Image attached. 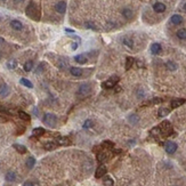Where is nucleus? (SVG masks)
Masks as SVG:
<instances>
[{"instance_id": "nucleus-27", "label": "nucleus", "mask_w": 186, "mask_h": 186, "mask_svg": "<svg viewBox=\"0 0 186 186\" xmlns=\"http://www.w3.org/2000/svg\"><path fill=\"white\" fill-rule=\"evenodd\" d=\"M13 147L18 152V153H21V154H24V153H26L28 152V150L26 147L24 146V145H21V144H14L13 145Z\"/></svg>"}, {"instance_id": "nucleus-3", "label": "nucleus", "mask_w": 186, "mask_h": 186, "mask_svg": "<svg viewBox=\"0 0 186 186\" xmlns=\"http://www.w3.org/2000/svg\"><path fill=\"white\" fill-rule=\"evenodd\" d=\"M42 121L46 126L50 127V128H54L57 125V117L53 113H45L44 117H42Z\"/></svg>"}, {"instance_id": "nucleus-18", "label": "nucleus", "mask_w": 186, "mask_h": 186, "mask_svg": "<svg viewBox=\"0 0 186 186\" xmlns=\"http://www.w3.org/2000/svg\"><path fill=\"white\" fill-rule=\"evenodd\" d=\"M170 22L174 24V25H178V24H182L183 23V17L178 14H175L170 17Z\"/></svg>"}, {"instance_id": "nucleus-32", "label": "nucleus", "mask_w": 186, "mask_h": 186, "mask_svg": "<svg viewBox=\"0 0 186 186\" xmlns=\"http://www.w3.org/2000/svg\"><path fill=\"white\" fill-rule=\"evenodd\" d=\"M176 36L178 39L180 40H186V29H180V30L177 31V33H176Z\"/></svg>"}, {"instance_id": "nucleus-12", "label": "nucleus", "mask_w": 186, "mask_h": 186, "mask_svg": "<svg viewBox=\"0 0 186 186\" xmlns=\"http://www.w3.org/2000/svg\"><path fill=\"white\" fill-rule=\"evenodd\" d=\"M185 102H186L185 98H176V99L171 101L170 106L172 107V109H177V107L182 106L183 104H185Z\"/></svg>"}, {"instance_id": "nucleus-42", "label": "nucleus", "mask_w": 186, "mask_h": 186, "mask_svg": "<svg viewBox=\"0 0 186 186\" xmlns=\"http://www.w3.org/2000/svg\"><path fill=\"white\" fill-rule=\"evenodd\" d=\"M23 186H37L34 183H32V182H25L24 184H23Z\"/></svg>"}, {"instance_id": "nucleus-30", "label": "nucleus", "mask_w": 186, "mask_h": 186, "mask_svg": "<svg viewBox=\"0 0 186 186\" xmlns=\"http://www.w3.org/2000/svg\"><path fill=\"white\" fill-rule=\"evenodd\" d=\"M128 121H129L131 125H137V123H138V121H139V118H138V115H137V114H131V115H129Z\"/></svg>"}, {"instance_id": "nucleus-22", "label": "nucleus", "mask_w": 186, "mask_h": 186, "mask_svg": "<svg viewBox=\"0 0 186 186\" xmlns=\"http://www.w3.org/2000/svg\"><path fill=\"white\" fill-rule=\"evenodd\" d=\"M169 113H170V110H169V109H167V107H160L159 111H158V117H159V118H164V117H167Z\"/></svg>"}, {"instance_id": "nucleus-40", "label": "nucleus", "mask_w": 186, "mask_h": 186, "mask_svg": "<svg viewBox=\"0 0 186 186\" xmlns=\"http://www.w3.org/2000/svg\"><path fill=\"white\" fill-rule=\"evenodd\" d=\"M151 134L152 135H161V131H160V128L159 127H155V128H153L152 130H151Z\"/></svg>"}, {"instance_id": "nucleus-39", "label": "nucleus", "mask_w": 186, "mask_h": 186, "mask_svg": "<svg viewBox=\"0 0 186 186\" xmlns=\"http://www.w3.org/2000/svg\"><path fill=\"white\" fill-rule=\"evenodd\" d=\"M163 102V99L162 98H159V97H155V98H153V99H151L150 102H147L146 104H159V103H162Z\"/></svg>"}, {"instance_id": "nucleus-43", "label": "nucleus", "mask_w": 186, "mask_h": 186, "mask_svg": "<svg viewBox=\"0 0 186 186\" xmlns=\"http://www.w3.org/2000/svg\"><path fill=\"white\" fill-rule=\"evenodd\" d=\"M78 45H79V42H73V44H72V49L75 50V49L78 48Z\"/></svg>"}, {"instance_id": "nucleus-10", "label": "nucleus", "mask_w": 186, "mask_h": 186, "mask_svg": "<svg viewBox=\"0 0 186 186\" xmlns=\"http://www.w3.org/2000/svg\"><path fill=\"white\" fill-rule=\"evenodd\" d=\"M55 9H56V12H57L58 14H64V13L66 12V2H65V1H60V2H57L56 6H55Z\"/></svg>"}, {"instance_id": "nucleus-49", "label": "nucleus", "mask_w": 186, "mask_h": 186, "mask_svg": "<svg viewBox=\"0 0 186 186\" xmlns=\"http://www.w3.org/2000/svg\"><path fill=\"white\" fill-rule=\"evenodd\" d=\"M2 1H5V0H2Z\"/></svg>"}, {"instance_id": "nucleus-6", "label": "nucleus", "mask_w": 186, "mask_h": 186, "mask_svg": "<svg viewBox=\"0 0 186 186\" xmlns=\"http://www.w3.org/2000/svg\"><path fill=\"white\" fill-rule=\"evenodd\" d=\"M177 149H178V146H177V144L175 142L169 141L164 144V150H166V152L168 154H174L177 151Z\"/></svg>"}, {"instance_id": "nucleus-16", "label": "nucleus", "mask_w": 186, "mask_h": 186, "mask_svg": "<svg viewBox=\"0 0 186 186\" xmlns=\"http://www.w3.org/2000/svg\"><path fill=\"white\" fill-rule=\"evenodd\" d=\"M70 73L73 75V77H81L83 73V70L81 67H77V66H71L70 67Z\"/></svg>"}, {"instance_id": "nucleus-11", "label": "nucleus", "mask_w": 186, "mask_h": 186, "mask_svg": "<svg viewBox=\"0 0 186 186\" xmlns=\"http://www.w3.org/2000/svg\"><path fill=\"white\" fill-rule=\"evenodd\" d=\"M10 93V88L8 87V85L2 83L0 85V97H7Z\"/></svg>"}, {"instance_id": "nucleus-21", "label": "nucleus", "mask_w": 186, "mask_h": 186, "mask_svg": "<svg viewBox=\"0 0 186 186\" xmlns=\"http://www.w3.org/2000/svg\"><path fill=\"white\" fill-rule=\"evenodd\" d=\"M166 67H167V70L174 72V71H176V70L178 69V65H177L174 61H167V62H166Z\"/></svg>"}, {"instance_id": "nucleus-20", "label": "nucleus", "mask_w": 186, "mask_h": 186, "mask_svg": "<svg viewBox=\"0 0 186 186\" xmlns=\"http://www.w3.org/2000/svg\"><path fill=\"white\" fill-rule=\"evenodd\" d=\"M122 15L126 20H131L134 17V12L130 8H125V9H122Z\"/></svg>"}, {"instance_id": "nucleus-28", "label": "nucleus", "mask_w": 186, "mask_h": 186, "mask_svg": "<svg viewBox=\"0 0 186 186\" xmlns=\"http://www.w3.org/2000/svg\"><path fill=\"white\" fill-rule=\"evenodd\" d=\"M20 83L23 85L24 87H26V88H33V83L29 80V79H25V78H22L21 80H20Z\"/></svg>"}, {"instance_id": "nucleus-15", "label": "nucleus", "mask_w": 186, "mask_h": 186, "mask_svg": "<svg viewBox=\"0 0 186 186\" xmlns=\"http://www.w3.org/2000/svg\"><path fill=\"white\" fill-rule=\"evenodd\" d=\"M10 26H12V29L15 31H21L23 30V24L21 21H18V20H13L12 22H10Z\"/></svg>"}, {"instance_id": "nucleus-36", "label": "nucleus", "mask_w": 186, "mask_h": 186, "mask_svg": "<svg viewBox=\"0 0 186 186\" xmlns=\"http://www.w3.org/2000/svg\"><path fill=\"white\" fill-rule=\"evenodd\" d=\"M94 127V121L90 119H87L85 122H83V128L85 129H90V128H93Z\"/></svg>"}, {"instance_id": "nucleus-25", "label": "nucleus", "mask_w": 186, "mask_h": 186, "mask_svg": "<svg viewBox=\"0 0 186 186\" xmlns=\"http://www.w3.org/2000/svg\"><path fill=\"white\" fill-rule=\"evenodd\" d=\"M34 164H36V159H34L33 156H29V158L26 159V161H25L26 168H28V169H32V168L34 167Z\"/></svg>"}, {"instance_id": "nucleus-26", "label": "nucleus", "mask_w": 186, "mask_h": 186, "mask_svg": "<svg viewBox=\"0 0 186 186\" xmlns=\"http://www.w3.org/2000/svg\"><path fill=\"white\" fill-rule=\"evenodd\" d=\"M122 42H123V45L126 46V47H128V48H134V40L131 39V38H123V40H122Z\"/></svg>"}, {"instance_id": "nucleus-35", "label": "nucleus", "mask_w": 186, "mask_h": 186, "mask_svg": "<svg viewBox=\"0 0 186 186\" xmlns=\"http://www.w3.org/2000/svg\"><path fill=\"white\" fill-rule=\"evenodd\" d=\"M7 67L9 69V70H15L16 66H17V62H16L15 60H10L7 62Z\"/></svg>"}, {"instance_id": "nucleus-23", "label": "nucleus", "mask_w": 186, "mask_h": 186, "mask_svg": "<svg viewBox=\"0 0 186 186\" xmlns=\"http://www.w3.org/2000/svg\"><path fill=\"white\" fill-rule=\"evenodd\" d=\"M56 146H57V143H55V142H46L45 144H44V149H45L46 151L55 150Z\"/></svg>"}, {"instance_id": "nucleus-38", "label": "nucleus", "mask_w": 186, "mask_h": 186, "mask_svg": "<svg viewBox=\"0 0 186 186\" xmlns=\"http://www.w3.org/2000/svg\"><path fill=\"white\" fill-rule=\"evenodd\" d=\"M103 184H104L105 186H113L114 182H113V179H112L111 177L106 176V177L104 178V180H103Z\"/></svg>"}, {"instance_id": "nucleus-47", "label": "nucleus", "mask_w": 186, "mask_h": 186, "mask_svg": "<svg viewBox=\"0 0 186 186\" xmlns=\"http://www.w3.org/2000/svg\"><path fill=\"white\" fill-rule=\"evenodd\" d=\"M0 58H1V54H0Z\"/></svg>"}, {"instance_id": "nucleus-8", "label": "nucleus", "mask_w": 186, "mask_h": 186, "mask_svg": "<svg viewBox=\"0 0 186 186\" xmlns=\"http://www.w3.org/2000/svg\"><path fill=\"white\" fill-rule=\"evenodd\" d=\"M106 167H105L104 164H101L99 167H97L96 171H95V177L96 178H102V177H104L105 175H106Z\"/></svg>"}, {"instance_id": "nucleus-9", "label": "nucleus", "mask_w": 186, "mask_h": 186, "mask_svg": "<svg viewBox=\"0 0 186 186\" xmlns=\"http://www.w3.org/2000/svg\"><path fill=\"white\" fill-rule=\"evenodd\" d=\"M166 5H164L163 2H155L154 5H153V10L155 12V13H158V14H161V13H163V12H166Z\"/></svg>"}, {"instance_id": "nucleus-34", "label": "nucleus", "mask_w": 186, "mask_h": 186, "mask_svg": "<svg viewBox=\"0 0 186 186\" xmlns=\"http://www.w3.org/2000/svg\"><path fill=\"white\" fill-rule=\"evenodd\" d=\"M32 69H33V61H26L24 63V70L26 72H30Z\"/></svg>"}, {"instance_id": "nucleus-4", "label": "nucleus", "mask_w": 186, "mask_h": 186, "mask_svg": "<svg viewBox=\"0 0 186 186\" xmlns=\"http://www.w3.org/2000/svg\"><path fill=\"white\" fill-rule=\"evenodd\" d=\"M160 128V131H161V135H164V136H169V135L172 134V127H171V123L169 121L164 120L161 122V125L159 126Z\"/></svg>"}, {"instance_id": "nucleus-50", "label": "nucleus", "mask_w": 186, "mask_h": 186, "mask_svg": "<svg viewBox=\"0 0 186 186\" xmlns=\"http://www.w3.org/2000/svg\"><path fill=\"white\" fill-rule=\"evenodd\" d=\"M0 21H1V20H0Z\"/></svg>"}, {"instance_id": "nucleus-13", "label": "nucleus", "mask_w": 186, "mask_h": 186, "mask_svg": "<svg viewBox=\"0 0 186 186\" xmlns=\"http://www.w3.org/2000/svg\"><path fill=\"white\" fill-rule=\"evenodd\" d=\"M151 53L153 54V55H159L160 53L162 52V47L160 44H158V42H154V44H152L151 45Z\"/></svg>"}, {"instance_id": "nucleus-5", "label": "nucleus", "mask_w": 186, "mask_h": 186, "mask_svg": "<svg viewBox=\"0 0 186 186\" xmlns=\"http://www.w3.org/2000/svg\"><path fill=\"white\" fill-rule=\"evenodd\" d=\"M120 78L118 75H113L111 77L109 80H106L102 83V87L104 88V89H110V88H113V87H115V85L119 82Z\"/></svg>"}, {"instance_id": "nucleus-19", "label": "nucleus", "mask_w": 186, "mask_h": 186, "mask_svg": "<svg viewBox=\"0 0 186 186\" xmlns=\"http://www.w3.org/2000/svg\"><path fill=\"white\" fill-rule=\"evenodd\" d=\"M16 178H17V175H16L15 171H8L7 174H6V176H5V179L9 182V183H12V182H15Z\"/></svg>"}, {"instance_id": "nucleus-46", "label": "nucleus", "mask_w": 186, "mask_h": 186, "mask_svg": "<svg viewBox=\"0 0 186 186\" xmlns=\"http://www.w3.org/2000/svg\"><path fill=\"white\" fill-rule=\"evenodd\" d=\"M184 10H185V12H186V4H185V5H184Z\"/></svg>"}, {"instance_id": "nucleus-7", "label": "nucleus", "mask_w": 186, "mask_h": 186, "mask_svg": "<svg viewBox=\"0 0 186 186\" xmlns=\"http://www.w3.org/2000/svg\"><path fill=\"white\" fill-rule=\"evenodd\" d=\"M110 158H111V153H110L109 151H101V152L97 153V161L101 162V163L105 162V161L109 160Z\"/></svg>"}, {"instance_id": "nucleus-45", "label": "nucleus", "mask_w": 186, "mask_h": 186, "mask_svg": "<svg viewBox=\"0 0 186 186\" xmlns=\"http://www.w3.org/2000/svg\"><path fill=\"white\" fill-rule=\"evenodd\" d=\"M65 31H66V32H71V33H73V32H74V31L71 30V29H65Z\"/></svg>"}, {"instance_id": "nucleus-33", "label": "nucleus", "mask_w": 186, "mask_h": 186, "mask_svg": "<svg viewBox=\"0 0 186 186\" xmlns=\"http://www.w3.org/2000/svg\"><path fill=\"white\" fill-rule=\"evenodd\" d=\"M101 146H102V149H113L114 147V143L111 141H104Z\"/></svg>"}, {"instance_id": "nucleus-24", "label": "nucleus", "mask_w": 186, "mask_h": 186, "mask_svg": "<svg viewBox=\"0 0 186 186\" xmlns=\"http://www.w3.org/2000/svg\"><path fill=\"white\" fill-rule=\"evenodd\" d=\"M46 133V130L44 128H41V127H38V128H34L33 129V131H32V135L34 136V137H40V136H42V135Z\"/></svg>"}, {"instance_id": "nucleus-48", "label": "nucleus", "mask_w": 186, "mask_h": 186, "mask_svg": "<svg viewBox=\"0 0 186 186\" xmlns=\"http://www.w3.org/2000/svg\"><path fill=\"white\" fill-rule=\"evenodd\" d=\"M143 1H145V0H143Z\"/></svg>"}, {"instance_id": "nucleus-2", "label": "nucleus", "mask_w": 186, "mask_h": 186, "mask_svg": "<svg viewBox=\"0 0 186 186\" xmlns=\"http://www.w3.org/2000/svg\"><path fill=\"white\" fill-rule=\"evenodd\" d=\"M91 91V85L88 82H83L79 86V88L77 90V96L79 98H85L90 94Z\"/></svg>"}, {"instance_id": "nucleus-31", "label": "nucleus", "mask_w": 186, "mask_h": 186, "mask_svg": "<svg viewBox=\"0 0 186 186\" xmlns=\"http://www.w3.org/2000/svg\"><path fill=\"white\" fill-rule=\"evenodd\" d=\"M18 117H20V119L24 120V121H30L31 120V117L26 113V112L24 111H18Z\"/></svg>"}, {"instance_id": "nucleus-17", "label": "nucleus", "mask_w": 186, "mask_h": 186, "mask_svg": "<svg viewBox=\"0 0 186 186\" xmlns=\"http://www.w3.org/2000/svg\"><path fill=\"white\" fill-rule=\"evenodd\" d=\"M74 61L77 63H79V64H85V63H87V55L86 54H79V55H77L74 56Z\"/></svg>"}, {"instance_id": "nucleus-44", "label": "nucleus", "mask_w": 186, "mask_h": 186, "mask_svg": "<svg viewBox=\"0 0 186 186\" xmlns=\"http://www.w3.org/2000/svg\"><path fill=\"white\" fill-rule=\"evenodd\" d=\"M23 1H24V0H14L15 4H20V2H23Z\"/></svg>"}, {"instance_id": "nucleus-41", "label": "nucleus", "mask_w": 186, "mask_h": 186, "mask_svg": "<svg viewBox=\"0 0 186 186\" xmlns=\"http://www.w3.org/2000/svg\"><path fill=\"white\" fill-rule=\"evenodd\" d=\"M44 66H45V64H42V63H41V64H40V65H39V66L37 67V71H36V73H40V72H42V71H44V70H41V69H44Z\"/></svg>"}, {"instance_id": "nucleus-37", "label": "nucleus", "mask_w": 186, "mask_h": 186, "mask_svg": "<svg viewBox=\"0 0 186 186\" xmlns=\"http://www.w3.org/2000/svg\"><path fill=\"white\" fill-rule=\"evenodd\" d=\"M85 26L87 28V29H90V30H94V31H97L98 30V28H97L96 25H95V23H93V22H86L85 23Z\"/></svg>"}, {"instance_id": "nucleus-1", "label": "nucleus", "mask_w": 186, "mask_h": 186, "mask_svg": "<svg viewBox=\"0 0 186 186\" xmlns=\"http://www.w3.org/2000/svg\"><path fill=\"white\" fill-rule=\"evenodd\" d=\"M25 12H26V15L29 16L30 18H32V20H34V21H39L40 20V9L33 1H31L30 4L28 5Z\"/></svg>"}, {"instance_id": "nucleus-29", "label": "nucleus", "mask_w": 186, "mask_h": 186, "mask_svg": "<svg viewBox=\"0 0 186 186\" xmlns=\"http://www.w3.org/2000/svg\"><path fill=\"white\" fill-rule=\"evenodd\" d=\"M135 63V60L133 58V57H130V56H128L126 58V70H130L131 67H133V65H134Z\"/></svg>"}, {"instance_id": "nucleus-14", "label": "nucleus", "mask_w": 186, "mask_h": 186, "mask_svg": "<svg viewBox=\"0 0 186 186\" xmlns=\"http://www.w3.org/2000/svg\"><path fill=\"white\" fill-rule=\"evenodd\" d=\"M56 143L61 145V146H67L71 142L69 139V137H65V136H60V137H57L56 138Z\"/></svg>"}]
</instances>
